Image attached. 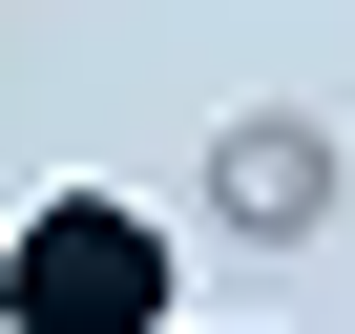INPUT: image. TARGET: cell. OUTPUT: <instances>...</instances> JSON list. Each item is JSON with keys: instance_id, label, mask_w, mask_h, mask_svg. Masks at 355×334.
<instances>
[{"instance_id": "obj_1", "label": "cell", "mask_w": 355, "mask_h": 334, "mask_svg": "<svg viewBox=\"0 0 355 334\" xmlns=\"http://www.w3.org/2000/svg\"><path fill=\"white\" fill-rule=\"evenodd\" d=\"M189 292H167V230L125 188H42L21 230H0V334H167Z\"/></svg>"}, {"instance_id": "obj_2", "label": "cell", "mask_w": 355, "mask_h": 334, "mask_svg": "<svg viewBox=\"0 0 355 334\" xmlns=\"http://www.w3.org/2000/svg\"><path fill=\"white\" fill-rule=\"evenodd\" d=\"M334 188H355V167H334L313 105H230V125H209V230H230V251H313Z\"/></svg>"}, {"instance_id": "obj_3", "label": "cell", "mask_w": 355, "mask_h": 334, "mask_svg": "<svg viewBox=\"0 0 355 334\" xmlns=\"http://www.w3.org/2000/svg\"><path fill=\"white\" fill-rule=\"evenodd\" d=\"M167 334H230V313H167Z\"/></svg>"}]
</instances>
